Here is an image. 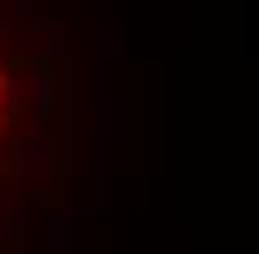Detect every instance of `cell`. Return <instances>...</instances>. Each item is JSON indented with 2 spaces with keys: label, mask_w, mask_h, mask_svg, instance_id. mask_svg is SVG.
<instances>
[{
  "label": "cell",
  "mask_w": 259,
  "mask_h": 254,
  "mask_svg": "<svg viewBox=\"0 0 259 254\" xmlns=\"http://www.w3.org/2000/svg\"><path fill=\"white\" fill-rule=\"evenodd\" d=\"M34 98H39V117H44L49 113V83H44V78H39V88H34Z\"/></svg>",
  "instance_id": "1"
},
{
  "label": "cell",
  "mask_w": 259,
  "mask_h": 254,
  "mask_svg": "<svg viewBox=\"0 0 259 254\" xmlns=\"http://www.w3.org/2000/svg\"><path fill=\"white\" fill-rule=\"evenodd\" d=\"M5 88H10V73L0 69V98H5Z\"/></svg>",
  "instance_id": "2"
}]
</instances>
